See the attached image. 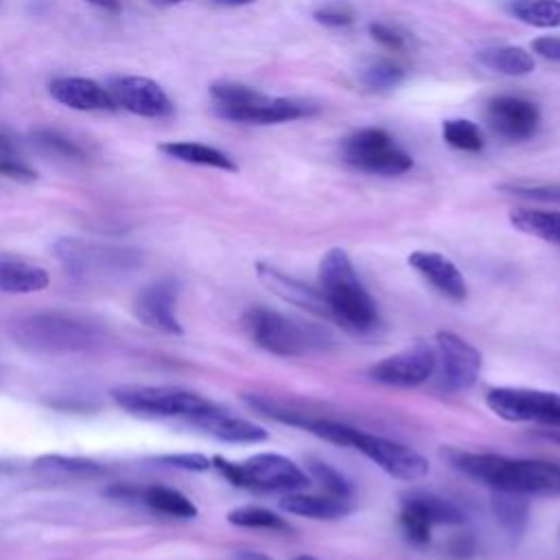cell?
<instances>
[{
  "mask_svg": "<svg viewBox=\"0 0 560 560\" xmlns=\"http://www.w3.org/2000/svg\"><path fill=\"white\" fill-rule=\"evenodd\" d=\"M402 79H405V70L398 63L385 61V59L370 63L361 72V81L370 90H389V88H396L398 83H402Z\"/></svg>",
  "mask_w": 560,
  "mask_h": 560,
  "instance_id": "obj_35",
  "label": "cell"
},
{
  "mask_svg": "<svg viewBox=\"0 0 560 560\" xmlns=\"http://www.w3.org/2000/svg\"><path fill=\"white\" fill-rule=\"evenodd\" d=\"M488 127L505 140H529L540 127V109L523 96H494L486 103Z\"/></svg>",
  "mask_w": 560,
  "mask_h": 560,
  "instance_id": "obj_15",
  "label": "cell"
},
{
  "mask_svg": "<svg viewBox=\"0 0 560 560\" xmlns=\"http://www.w3.org/2000/svg\"><path fill=\"white\" fill-rule=\"evenodd\" d=\"M492 512L505 536L516 542L529 523V497L510 490H492Z\"/></svg>",
  "mask_w": 560,
  "mask_h": 560,
  "instance_id": "obj_25",
  "label": "cell"
},
{
  "mask_svg": "<svg viewBox=\"0 0 560 560\" xmlns=\"http://www.w3.org/2000/svg\"><path fill=\"white\" fill-rule=\"evenodd\" d=\"M50 278L44 267L33 265L24 258L0 254V291L11 295L37 293L48 287Z\"/></svg>",
  "mask_w": 560,
  "mask_h": 560,
  "instance_id": "obj_24",
  "label": "cell"
},
{
  "mask_svg": "<svg viewBox=\"0 0 560 560\" xmlns=\"http://www.w3.org/2000/svg\"><path fill=\"white\" fill-rule=\"evenodd\" d=\"M510 223L529 236L560 245V210L538 208H514L510 210Z\"/></svg>",
  "mask_w": 560,
  "mask_h": 560,
  "instance_id": "obj_27",
  "label": "cell"
},
{
  "mask_svg": "<svg viewBox=\"0 0 560 560\" xmlns=\"http://www.w3.org/2000/svg\"><path fill=\"white\" fill-rule=\"evenodd\" d=\"M503 192L518 195L525 199L534 201H553L560 203V184H523V182H510V184H499L497 186Z\"/></svg>",
  "mask_w": 560,
  "mask_h": 560,
  "instance_id": "obj_37",
  "label": "cell"
},
{
  "mask_svg": "<svg viewBox=\"0 0 560 560\" xmlns=\"http://www.w3.org/2000/svg\"><path fill=\"white\" fill-rule=\"evenodd\" d=\"M155 462H160L164 466L182 468V470H195V472L208 470L212 466V459L201 453H168V455L155 457Z\"/></svg>",
  "mask_w": 560,
  "mask_h": 560,
  "instance_id": "obj_39",
  "label": "cell"
},
{
  "mask_svg": "<svg viewBox=\"0 0 560 560\" xmlns=\"http://www.w3.org/2000/svg\"><path fill=\"white\" fill-rule=\"evenodd\" d=\"M112 398L120 409L133 416L186 418L190 422L217 407L190 389L171 385H120L112 389Z\"/></svg>",
  "mask_w": 560,
  "mask_h": 560,
  "instance_id": "obj_7",
  "label": "cell"
},
{
  "mask_svg": "<svg viewBox=\"0 0 560 560\" xmlns=\"http://www.w3.org/2000/svg\"><path fill=\"white\" fill-rule=\"evenodd\" d=\"M280 508L289 514L315 518V521H332L352 512L350 497H332V494H304V492H287L280 501Z\"/></svg>",
  "mask_w": 560,
  "mask_h": 560,
  "instance_id": "obj_23",
  "label": "cell"
},
{
  "mask_svg": "<svg viewBox=\"0 0 560 560\" xmlns=\"http://www.w3.org/2000/svg\"><path fill=\"white\" fill-rule=\"evenodd\" d=\"M212 466L238 488L273 490V492H298L311 483L306 470L293 459L278 453H256L243 462H230L225 457H212Z\"/></svg>",
  "mask_w": 560,
  "mask_h": 560,
  "instance_id": "obj_6",
  "label": "cell"
},
{
  "mask_svg": "<svg viewBox=\"0 0 560 560\" xmlns=\"http://www.w3.org/2000/svg\"><path fill=\"white\" fill-rule=\"evenodd\" d=\"M448 549L455 558H470L472 551H475V545H472V538L468 534H457V536H453Z\"/></svg>",
  "mask_w": 560,
  "mask_h": 560,
  "instance_id": "obj_43",
  "label": "cell"
},
{
  "mask_svg": "<svg viewBox=\"0 0 560 560\" xmlns=\"http://www.w3.org/2000/svg\"><path fill=\"white\" fill-rule=\"evenodd\" d=\"M293 560H317V558H313V556H306V553H302V556H295Z\"/></svg>",
  "mask_w": 560,
  "mask_h": 560,
  "instance_id": "obj_50",
  "label": "cell"
},
{
  "mask_svg": "<svg viewBox=\"0 0 560 560\" xmlns=\"http://www.w3.org/2000/svg\"><path fill=\"white\" fill-rule=\"evenodd\" d=\"M438 368L435 346L413 341L411 346L381 359L370 368V376L392 387H416L433 376Z\"/></svg>",
  "mask_w": 560,
  "mask_h": 560,
  "instance_id": "obj_12",
  "label": "cell"
},
{
  "mask_svg": "<svg viewBox=\"0 0 560 560\" xmlns=\"http://www.w3.org/2000/svg\"><path fill=\"white\" fill-rule=\"evenodd\" d=\"M435 354L444 389L466 392L477 383L481 370V354L466 339L451 330H440L435 335Z\"/></svg>",
  "mask_w": 560,
  "mask_h": 560,
  "instance_id": "obj_14",
  "label": "cell"
},
{
  "mask_svg": "<svg viewBox=\"0 0 560 560\" xmlns=\"http://www.w3.org/2000/svg\"><path fill=\"white\" fill-rule=\"evenodd\" d=\"M313 20L330 28H343L354 22V11L346 2H326L313 11Z\"/></svg>",
  "mask_w": 560,
  "mask_h": 560,
  "instance_id": "obj_38",
  "label": "cell"
},
{
  "mask_svg": "<svg viewBox=\"0 0 560 560\" xmlns=\"http://www.w3.org/2000/svg\"><path fill=\"white\" fill-rule=\"evenodd\" d=\"M339 446L359 451L370 462H374L383 472L402 481H418L429 472L427 457L413 451L411 446H405L400 442H394L383 435H374L348 424H343Z\"/></svg>",
  "mask_w": 560,
  "mask_h": 560,
  "instance_id": "obj_9",
  "label": "cell"
},
{
  "mask_svg": "<svg viewBox=\"0 0 560 560\" xmlns=\"http://www.w3.org/2000/svg\"><path fill=\"white\" fill-rule=\"evenodd\" d=\"M228 521L236 527L247 529H271V532H289V523L276 514L273 510L260 508V505H241L228 512Z\"/></svg>",
  "mask_w": 560,
  "mask_h": 560,
  "instance_id": "obj_33",
  "label": "cell"
},
{
  "mask_svg": "<svg viewBox=\"0 0 560 560\" xmlns=\"http://www.w3.org/2000/svg\"><path fill=\"white\" fill-rule=\"evenodd\" d=\"M409 267L424 278L438 293L453 302H464L468 295V284L457 269V265L446 258L440 252H429V249H416L407 258Z\"/></svg>",
  "mask_w": 560,
  "mask_h": 560,
  "instance_id": "obj_17",
  "label": "cell"
},
{
  "mask_svg": "<svg viewBox=\"0 0 560 560\" xmlns=\"http://www.w3.org/2000/svg\"><path fill=\"white\" fill-rule=\"evenodd\" d=\"M138 499L151 508L158 514L173 516V518H195L197 516V505L182 494L175 488L168 486H147L138 492Z\"/></svg>",
  "mask_w": 560,
  "mask_h": 560,
  "instance_id": "obj_28",
  "label": "cell"
},
{
  "mask_svg": "<svg viewBox=\"0 0 560 560\" xmlns=\"http://www.w3.org/2000/svg\"><path fill=\"white\" fill-rule=\"evenodd\" d=\"M214 4H221V7H247L256 0H212Z\"/></svg>",
  "mask_w": 560,
  "mask_h": 560,
  "instance_id": "obj_47",
  "label": "cell"
},
{
  "mask_svg": "<svg viewBox=\"0 0 560 560\" xmlns=\"http://www.w3.org/2000/svg\"><path fill=\"white\" fill-rule=\"evenodd\" d=\"M210 96L214 98V109H238L265 103L269 96L258 92L256 88L234 83V81H217L210 85Z\"/></svg>",
  "mask_w": 560,
  "mask_h": 560,
  "instance_id": "obj_32",
  "label": "cell"
},
{
  "mask_svg": "<svg viewBox=\"0 0 560 560\" xmlns=\"http://www.w3.org/2000/svg\"><path fill=\"white\" fill-rule=\"evenodd\" d=\"M0 175L7 179L20 182V184H31L37 179V173L31 166H26L24 162H20L15 155L0 158Z\"/></svg>",
  "mask_w": 560,
  "mask_h": 560,
  "instance_id": "obj_41",
  "label": "cell"
},
{
  "mask_svg": "<svg viewBox=\"0 0 560 560\" xmlns=\"http://www.w3.org/2000/svg\"><path fill=\"white\" fill-rule=\"evenodd\" d=\"M55 256L63 271L81 284H109L131 276L142 254L133 247L63 236L55 243Z\"/></svg>",
  "mask_w": 560,
  "mask_h": 560,
  "instance_id": "obj_4",
  "label": "cell"
},
{
  "mask_svg": "<svg viewBox=\"0 0 560 560\" xmlns=\"http://www.w3.org/2000/svg\"><path fill=\"white\" fill-rule=\"evenodd\" d=\"M492 413L508 422L560 427V394L534 387H492L486 394Z\"/></svg>",
  "mask_w": 560,
  "mask_h": 560,
  "instance_id": "obj_10",
  "label": "cell"
},
{
  "mask_svg": "<svg viewBox=\"0 0 560 560\" xmlns=\"http://www.w3.org/2000/svg\"><path fill=\"white\" fill-rule=\"evenodd\" d=\"M542 438H547V440H551V442H556V444H560V427H549V429H545L542 433H540Z\"/></svg>",
  "mask_w": 560,
  "mask_h": 560,
  "instance_id": "obj_48",
  "label": "cell"
},
{
  "mask_svg": "<svg viewBox=\"0 0 560 560\" xmlns=\"http://www.w3.org/2000/svg\"><path fill=\"white\" fill-rule=\"evenodd\" d=\"M442 455L455 470L492 490H510L527 497H560V464L556 462L462 448H446Z\"/></svg>",
  "mask_w": 560,
  "mask_h": 560,
  "instance_id": "obj_1",
  "label": "cell"
},
{
  "mask_svg": "<svg viewBox=\"0 0 560 560\" xmlns=\"http://www.w3.org/2000/svg\"><path fill=\"white\" fill-rule=\"evenodd\" d=\"M256 276L282 302L293 304V306H298L306 313H313L317 317H328L330 319V311H328V304L322 298V293L311 289L308 284L300 282L298 278H291L284 271H280V269H276L267 262H256Z\"/></svg>",
  "mask_w": 560,
  "mask_h": 560,
  "instance_id": "obj_18",
  "label": "cell"
},
{
  "mask_svg": "<svg viewBox=\"0 0 560 560\" xmlns=\"http://www.w3.org/2000/svg\"><path fill=\"white\" fill-rule=\"evenodd\" d=\"M107 92L112 94L116 107H122L142 118H166L173 114L175 105L164 88L138 74H118L107 81Z\"/></svg>",
  "mask_w": 560,
  "mask_h": 560,
  "instance_id": "obj_13",
  "label": "cell"
},
{
  "mask_svg": "<svg viewBox=\"0 0 560 560\" xmlns=\"http://www.w3.org/2000/svg\"><path fill=\"white\" fill-rule=\"evenodd\" d=\"M15 155V147L7 133L0 131V158H11Z\"/></svg>",
  "mask_w": 560,
  "mask_h": 560,
  "instance_id": "obj_46",
  "label": "cell"
},
{
  "mask_svg": "<svg viewBox=\"0 0 560 560\" xmlns=\"http://www.w3.org/2000/svg\"><path fill=\"white\" fill-rule=\"evenodd\" d=\"M234 560H273L269 558L267 553H260V551H252V549H238L234 553Z\"/></svg>",
  "mask_w": 560,
  "mask_h": 560,
  "instance_id": "obj_44",
  "label": "cell"
},
{
  "mask_svg": "<svg viewBox=\"0 0 560 560\" xmlns=\"http://www.w3.org/2000/svg\"><path fill=\"white\" fill-rule=\"evenodd\" d=\"M532 52H536L542 59L560 61V37L556 35H542L532 42Z\"/></svg>",
  "mask_w": 560,
  "mask_h": 560,
  "instance_id": "obj_42",
  "label": "cell"
},
{
  "mask_svg": "<svg viewBox=\"0 0 560 560\" xmlns=\"http://www.w3.org/2000/svg\"><path fill=\"white\" fill-rule=\"evenodd\" d=\"M13 341L33 354H81L103 343V328L77 313L42 311L20 317L11 326Z\"/></svg>",
  "mask_w": 560,
  "mask_h": 560,
  "instance_id": "obj_2",
  "label": "cell"
},
{
  "mask_svg": "<svg viewBox=\"0 0 560 560\" xmlns=\"http://www.w3.org/2000/svg\"><path fill=\"white\" fill-rule=\"evenodd\" d=\"M221 118L232 122H247V125H278L291 122L298 118H306L315 112V105L293 101V98H267L260 105L238 107V109H214Z\"/></svg>",
  "mask_w": 560,
  "mask_h": 560,
  "instance_id": "obj_20",
  "label": "cell"
},
{
  "mask_svg": "<svg viewBox=\"0 0 560 560\" xmlns=\"http://www.w3.org/2000/svg\"><path fill=\"white\" fill-rule=\"evenodd\" d=\"M508 11L512 18L536 28L560 26V0H510Z\"/></svg>",
  "mask_w": 560,
  "mask_h": 560,
  "instance_id": "obj_30",
  "label": "cell"
},
{
  "mask_svg": "<svg viewBox=\"0 0 560 560\" xmlns=\"http://www.w3.org/2000/svg\"><path fill=\"white\" fill-rule=\"evenodd\" d=\"M98 9H105L109 13H120V0H85Z\"/></svg>",
  "mask_w": 560,
  "mask_h": 560,
  "instance_id": "obj_45",
  "label": "cell"
},
{
  "mask_svg": "<svg viewBox=\"0 0 560 560\" xmlns=\"http://www.w3.org/2000/svg\"><path fill=\"white\" fill-rule=\"evenodd\" d=\"M341 155L352 168L383 177L402 175L413 166L411 155L378 127H365L350 133L341 142Z\"/></svg>",
  "mask_w": 560,
  "mask_h": 560,
  "instance_id": "obj_8",
  "label": "cell"
},
{
  "mask_svg": "<svg viewBox=\"0 0 560 560\" xmlns=\"http://www.w3.org/2000/svg\"><path fill=\"white\" fill-rule=\"evenodd\" d=\"M479 61L494 72L508 77H525L534 72L536 61L534 55L521 46H494L479 55Z\"/></svg>",
  "mask_w": 560,
  "mask_h": 560,
  "instance_id": "obj_29",
  "label": "cell"
},
{
  "mask_svg": "<svg viewBox=\"0 0 560 560\" xmlns=\"http://www.w3.org/2000/svg\"><path fill=\"white\" fill-rule=\"evenodd\" d=\"M370 35L374 42H378L383 48L387 50H394V52H400L405 48V35H400L394 26L389 24H383V22H372L368 26Z\"/></svg>",
  "mask_w": 560,
  "mask_h": 560,
  "instance_id": "obj_40",
  "label": "cell"
},
{
  "mask_svg": "<svg viewBox=\"0 0 560 560\" xmlns=\"http://www.w3.org/2000/svg\"><path fill=\"white\" fill-rule=\"evenodd\" d=\"M50 96L77 112H114L116 103L105 85L88 77H57L48 85Z\"/></svg>",
  "mask_w": 560,
  "mask_h": 560,
  "instance_id": "obj_19",
  "label": "cell"
},
{
  "mask_svg": "<svg viewBox=\"0 0 560 560\" xmlns=\"http://www.w3.org/2000/svg\"><path fill=\"white\" fill-rule=\"evenodd\" d=\"M158 149L162 153H166L168 158L186 162V164L210 166V168H219V171H228V173L238 171L236 162L228 153H223L221 149H214L210 144L190 142V140H171V142H162Z\"/></svg>",
  "mask_w": 560,
  "mask_h": 560,
  "instance_id": "obj_26",
  "label": "cell"
},
{
  "mask_svg": "<svg viewBox=\"0 0 560 560\" xmlns=\"http://www.w3.org/2000/svg\"><path fill=\"white\" fill-rule=\"evenodd\" d=\"M33 470L37 477L46 481H88L98 479L107 472V468L88 457H68V455H42L33 462Z\"/></svg>",
  "mask_w": 560,
  "mask_h": 560,
  "instance_id": "obj_22",
  "label": "cell"
},
{
  "mask_svg": "<svg viewBox=\"0 0 560 560\" xmlns=\"http://www.w3.org/2000/svg\"><path fill=\"white\" fill-rule=\"evenodd\" d=\"M442 140L464 153H479L486 147L483 131L468 118H448L442 122Z\"/></svg>",
  "mask_w": 560,
  "mask_h": 560,
  "instance_id": "obj_31",
  "label": "cell"
},
{
  "mask_svg": "<svg viewBox=\"0 0 560 560\" xmlns=\"http://www.w3.org/2000/svg\"><path fill=\"white\" fill-rule=\"evenodd\" d=\"M400 527L409 542L427 545L435 525H462L464 512L431 492H411L400 501Z\"/></svg>",
  "mask_w": 560,
  "mask_h": 560,
  "instance_id": "obj_11",
  "label": "cell"
},
{
  "mask_svg": "<svg viewBox=\"0 0 560 560\" xmlns=\"http://www.w3.org/2000/svg\"><path fill=\"white\" fill-rule=\"evenodd\" d=\"M317 278L319 293L330 311V319L352 332H368L378 324L376 304L359 280L346 249H328L319 260Z\"/></svg>",
  "mask_w": 560,
  "mask_h": 560,
  "instance_id": "obj_3",
  "label": "cell"
},
{
  "mask_svg": "<svg viewBox=\"0 0 560 560\" xmlns=\"http://www.w3.org/2000/svg\"><path fill=\"white\" fill-rule=\"evenodd\" d=\"M133 313L153 330L179 335L182 324L177 319V284L173 280H155L147 284L133 300Z\"/></svg>",
  "mask_w": 560,
  "mask_h": 560,
  "instance_id": "obj_16",
  "label": "cell"
},
{
  "mask_svg": "<svg viewBox=\"0 0 560 560\" xmlns=\"http://www.w3.org/2000/svg\"><path fill=\"white\" fill-rule=\"evenodd\" d=\"M195 427H199L203 433L221 440V442H232V444H256L265 442L269 438L267 429H262L256 422H249L245 418H236L225 413L223 409L214 407L199 418L192 420Z\"/></svg>",
  "mask_w": 560,
  "mask_h": 560,
  "instance_id": "obj_21",
  "label": "cell"
},
{
  "mask_svg": "<svg viewBox=\"0 0 560 560\" xmlns=\"http://www.w3.org/2000/svg\"><path fill=\"white\" fill-rule=\"evenodd\" d=\"M31 140L35 147H39L46 153L59 155V158H68V160H81L85 153L83 149L70 140L68 136H63L57 129H48V127H37L31 131Z\"/></svg>",
  "mask_w": 560,
  "mask_h": 560,
  "instance_id": "obj_34",
  "label": "cell"
},
{
  "mask_svg": "<svg viewBox=\"0 0 560 560\" xmlns=\"http://www.w3.org/2000/svg\"><path fill=\"white\" fill-rule=\"evenodd\" d=\"M308 472L311 477L319 483V488L326 492V494H332V497H350V483L348 479L335 470L330 464L326 462H319V459H311L308 462Z\"/></svg>",
  "mask_w": 560,
  "mask_h": 560,
  "instance_id": "obj_36",
  "label": "cell"
},
{
  "mask_svg": "<svg viewBox=\"0 0 560 560\" xmlns=\"http://www.w3.org/2000/svg\"><path fill=\"white\" fill-rule=\"evenodd\" d=\"M153 4H160V7H173V4H182L186 0H151Z\"/></svg>",
  "mask_w": 560,
  "mask_h": 560,
  "instance_id": "obj_49",
  "label": "cell"
},
{
  "mask_svg": "<svg viewBox=\"0 0 560 560\" xmlns=\"http://www.w3.org/2000/svg\"><path fill=\"white\" fill-rule=\"evenodd\" d=\"M243 326L258 348L278 357H304L330 343V335L324 328L267 306H252L243 315Z\"/></svg>",
  "mask_w": 560,
  "mask_h": 560,
  "instance_id": "obj_5",
  "label": "cell"
}]
</instances>
